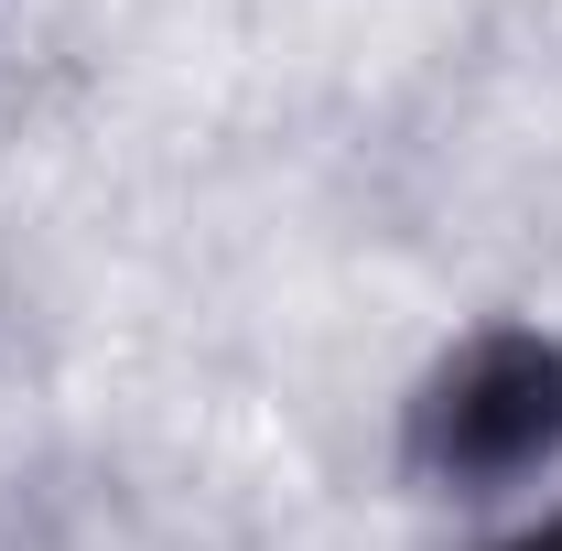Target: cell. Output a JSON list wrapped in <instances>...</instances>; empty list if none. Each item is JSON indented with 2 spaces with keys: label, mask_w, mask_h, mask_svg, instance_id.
Here are the masks:
<instances>
[{
  "label": "cell",
  "mask_w": 562,
  "mask_h": 551,
  "mask_svg": "<svg viewBox=\"0 0 562 551\" xmlns=\"http://www.w3.org/2000/svg\"><path fill=\"white\" fill-rule=\"evenodd\" d=\"M401 465L443 497H508L562 465V336L487 325L412 390Z\"/></svg>",
  "instance_id": "obj_1"
},
{
  "label": "cell",
  "mask_w": 562,
  "mask_h": 551,
  "mask_svg": "<svg viewBox=\"0 0 562 551\" xmlns=\"http://www.w3.org/2000/svg\"><path fill=\"white\" fill-rule=\"evenodd\" d=\"M508 551H562V508H552V519H541V530H519V541H508Z\"/></svg>",
  "instance_id": "obj_2"
}]
</instances>
